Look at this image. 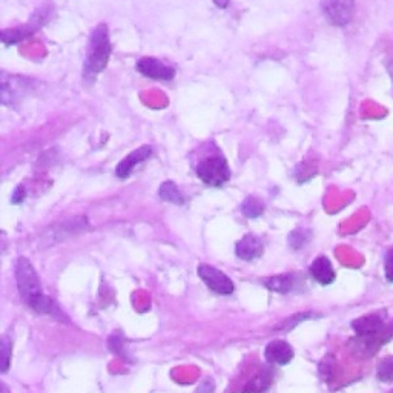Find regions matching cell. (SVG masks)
<instances>
[{
	"label": "cell",
	"mask_w": 393,
	"mask_h": 393,
	"mask_svg": "<svg viewBox=\"0 0 393 393\" xmlns=\"http://www.w3.org/2000/svg\"><path fill=\"white\" fill-rule=\"evenodd\" d=\"M388 69H389V73H390V77H392V82H393V62H389V65H388Z\"/></svg>",
	"instance_id": "obj_27"
},
{
	"label": "cell",
	"mask_w": 393,
	"mask_h": 393,
	"mask_svg": "<svg viewBox=\"0 0 393 393\" xmlns=\"http://www.w3.org/2000/svg\"><path fill=\"white\" fill-rule=\"evenodd\" d=\"M16 280L21 298L23 300L25 305L29 306L34 312L45 315H54L57 312V307L53 300L48 298V296L43 294L40 278H38L33 264L25 259V257H21V259L17 260Z\"/></svg>",
	"instance_id": "obj_1"
},
{
	"label": "cell",
	"mask_w": 393,
	"mask_h": 393,
	"mask_svg": "<svg viewBox=\"0 0 393 393\" xmlns=\"http://www.w3.org/2000/svg\"><path fill=\"white\" fill-rule=\"evenodd\" d=\"M355 0H324L323 10L335 27H346L353 14Z\"/></svg>",
	"instance_id": "obj_7"
},
{
	"label": "cell",
	"mask_w": 393,
	"mask_h": 393,
	"mask_svg": "<svg viewBox=\"0 0 393 393\" xmlns=\"http://www.w3.org/2000/svg\"><path fill=\"white\" fill-rule=\"evenodd\" d=\"M36 82L22 75L2 74V86H0V97L3 105L14 106L16 103L23 100L27 95L34 91Z\"/></svg>",
	"instance_id": "obj_4"
},
{
	"label": "cell",
	"mask_w": 393,
	"mask_h": 393,
	"mask_svg": "<svg viewBox=\"0 0 393 393\" xmlns=\"http://www.w3.org/2000/svg\"><path fill=\"white\" fill-rule=\"evenodd\" d=\"M392 393H393V390H392Z\"/></svg>",
	"instance_id": "obj_29"
},
{
	"label": "cell",
	"mask_w": 393,
	"mask_h": 393,
	"mask_svg": "<svg viewBox=\"0 0 393 393\" xmlns=\"http://www.w3.org/2000/svg\"><path fill=\"white\" fill-rule=\"evenodd\" d=\"M198 275L204 281V285L218 295H230L235 291L234 283H232L229 276L223 274L220 269L209 266V264H202L198 267Z\"/></svg>",
	"instance_id": "obj_5"
},
{
	"label": "cell",
	"mask_w": 393,
	"mask_h": 393,
	"mask_svg": "<svg viewBox=\"0 0 393 393\" xmlns=\"http://www.w3.org/2000/svg\"><path fill=\"white\" fill-rule=\"evenodd\" d=\"M137 71L145 77L154 80H172L176 77V69L166 65L162 60L154 59V57H143L137 62Z\"/></svg>",
	"instance_id": "obj_8"
},
{
	"label": "cell",
	"mask_w": 393,
	"mask_h": 393,
	"mask_svg": "<svg viewBox=\"0 0 393 393\" xmlns=\"http://www.w3.org/2000/svg\"><path fill=\"white\" fill-rule=\"evenodd\" d=\"M45 22V17H43V12L38 11L36 12V16L31 19L29 23L25 25V27H19L14 29H3L2 31V42L5 45H14L25 40V38H28L33 36L36 31L42 27V23Z\"/></svg>",
	"instance_id": "obj_9"
},
{
	"label": "cell",
	"mask_w": 393,
	"mask_h": 393,
	"mask_svg": "<svg viewBox=\"0 0 393 393\" xmlns=\"http://www.w3.org/2000/svg\"><path fill=\"white\" fill-rule=\"evenodd\" d=\"M85 229H88V218L77 217L73 218V220L63 222L62 224H56L48 232H45L43 240L47 246H51V244L59 243L60 240H65V238L79 234V232Z\"/></svg>",
	"instance_id": "obj_6"
},
{
	"label": "cell",
	"mask_w": 393,
	"mask_h": 393,
	"mask_svg": "<svg viewBox=\"0 0 393 393\" xmlns=\"http://www.w3.org/2000/svg\"><path fill=\"white\" fill-rule=\"evenodd\" d=\"M2 390H3V393H8V390H6V385H5V384H2Z\"/></svg>",
	"instance_id": "obj_28"
},
{
	"label": "cell",
	"mask_w": 393,
	"mask_h": 393,
	"mask_svg": "<svg viewBox=\"0 0 393 393\" xmlns=\"http://www.w3.org/2000/svg\"><path fill=\"white\" fill-rule=\"evenodd\" d=\"M25 197H27V192H25V188L23 186H17L16 191H14V194H12V198H11V202L14 203V204H19V203H22Z\"/></svg>",
	"instance_id": "obj_24"
},
{
	"label": "cell",
	"mask_w": 393,
	"mask_h": 393,
	"mask_svg": "<svg viewBox=\"0 0 393 393\" xmlns=\"http://www.w3.org/2000/svg\"><path fill=\"white\" fill-rule=\"evenodd\" d=\"M241 212L248 218H259L264 212V203L257 197H248L241 204Z\"/></svg>",
	"instance_id": "obj_18"
},
{
	"label": "cell",
	"mask_w": 393,
	"mask_h": 393,
	"mask_svg": "<svg viewBox=\"0 0 393 393\" xmlns=\"http://www.w3.org/2000/svg\"><path fill=\"white\" fill-rule=\"evenodd\" d=\"M311 275L320 285H331V283L335 281V276H337L331 260L324 255H320L313 260L311 264Z\"/></svg>",
	"instance_id": "obj_14"
},
{
	"label": "cell",
	"mask_w": 393,
	"mask_h": 393,
	"mask_svg": "<svg viewBox=\"0 0 393 393\" xmlns=\"http://www.w3.org/2000/svg\"><path fill=\"white\" fill-rule=\"evenodd\" d=\"M270 384H272V377H270L267 370H263L259 377H255L252 381L246 385L244 393H263L270 388Z\"/></svg>",
	"instance_id": "obj_17"
},
{
	"label": "cell",
	"mask_w": 393,
	"mask_h": 393,
	"mask_svg": "<svg viewBox=\"0 0 393 393\" xmlns=\"http://www.w3.org/2000/svg\"><path fill=\"white\" fill-rule=\"evenodd\" d=\"M263 249H264V246H263V241L260 240V238L257 235L248 234L237 243L235 254H237L238 259L246 260V261H252V260L259 259V257L263 255Z\"/></svg>",
	"instance_id": "obj_11"
},
{
	"label": "cell",
	"mask_w": 393,
	"mask_h": 393,
	"mask_svg": "<svg viewBox=\"0 0 393 393\" xmlns=\"http://www.w3.org/2000/svg\"><path fill=\"white\" fill-rule=\"evenodd\" d=\"M109 350H112L114 353H117L121 358H126V352H125V343H123V337L120 333H114L112 337H109Z\"/></svg>",
	"instance_id": "obj_21"
},
{
	"label": "cell",
	"mask_w": 393,
	"mask_h": 393,
	"mask_svg": "<svg viewBox=\"0 0 393 393\" xmlns=\"http://www.w3.org/2000/svg\"><path fill=\"white\" fill-rule=\"evenodd\" d=\"M111 40H109L108 27L105 23L99 25L91 34V40H89L88 54L85 59V65H83V82L86 85L94 83L95 77H97L103 69L106 68L109 56H111Z\"/></svg>",
	"instance_id": "obj_2"
},
{
	"label": "cell",
	"mask_w": 393,
	"mask_h": 393,
	"mask_svg": "<svg viewBox=\"0 0 393 393\" xmlns=\"http://www.w3.org/2000/svg\"><path fill=\"white\" fill-rule=\"evenodd\" d=\"M203 384L206 385V393H212V392H214V384L211 383V379H206V381H204ZM198 393H203V388L198 389Z\"/></svg>",
	"instance_id": "obj_25"
},
{
	"label": "cell",
	"mask_w": 393,
	"mask_h": 393,
	"mask_svg": "<svg viewBox=\"0 0 393 393\" xmlns=\"http://www.w3.org/2000/svg\"><path fill=\"white\" fill-rule=\"evenodd\" d=\"M158 197L172 204H184V195L174 182H165L158 189Z\"/></svg>",
	"instance_id": "obj_16"
},
{
	"label": "cell",
	"mask_w": 393,
	"mask_h": 393,
	"mask_svg": "<svg viewBox=\"0 0 393 393\" xmlns=\"http://www.w3.org/2000/svg\"><path fill=\"white\" fill-rule=\"evenodd\" d=\"M264 286L270 291L278 292V294H289L295 286V278L291 274H285V275H276L272 276V278H267L264 281Z\"/></svg>",
	"instance_id": "obj_15"
},
{
	"label": "cell",
	"mask_w": 393,
	"mask_h": 393,
	"mask_svg": "<svg viewBox=\"0 0 393 393\" xmlns=\"http://www.w3.org/2000/svg\"><path fill=\"white\" fill-rule=\"evenodd\" d=\"M309 232L307 230H294L289 235V244H291L292 249H301L305 244L309 241Z\"/></svg>",
	"instance_id": "obj_20"
},
{
	"label": "cell",
	"mask_w": 393,
	"mask_h": 393,
	"mask_svg": "<svg viewBox=\"0 0 393 393\" xmlns=\"http://www.w3.org/2000/svg\"><path fill=\"white\" fill-rule=\"evenodd\" d=\"M215 3L218 6H222V8H226L228 3H229V0H215Z\"/></svg>",
	"instance_id": "obj_26"
},
{
	"label": "cell",
	"mask_w": 393,
	"mask_h": 393,
	"mask_svg": "<svg viewBox=\"0 0 393 393\" xmlns=\"http://www.w3.org/2000/svg\"><path fill=\"white\" fill-rule=\"evenodd\" d=\"M152 156V147L151 146H140L137 151L131 152L130 156H126L121 162L115 167V176L119 178H126L131 176L135 166L146 162L147 158Z\"/></svg>",
	"instance_id": "obj_10"
},
{
	"label": "cell",
	"mask_w": 393,
	"mask_h": 393,
	"mask_svg": "<svg viewBox=\"0 0 393 393\" xmlns=\"http://www.w3.org/2000/svg\"><path fill=\"white\" fill-rule=\"evenodd\" d=\"M10 358H11V341L8 337L2 338V372L5 373L10 367Z\"/></svg>",
	"instance_id": "obj_22"
},
{
	"label": "cell",
	"mask_w": 393,
	"mask_h": 393,
	"mask_svg": "<svg viewBox=\"0 0 393 393\" xmlns=\"http://www.w3.org/2000/svg\"><path fill=\"white\" fill-rule=\"evenodd\" d=\"M197 176L204 184L212 186V188H220L224 183L229 182L230 169L228 166L226 158L222 156H214L202 160L197 165Z\"/></svg>",
	"instance_id": "obj_3"
},
{
	"label": "cell",
	"mask_w": 393,
	"mask_h": 393,
	"mask_svg": "<svg viewBox=\"0 0 393 393\" xmlns=\"http://www.w3.org/2000/svg\"><path fill=\"white\" fill-rule=\"evenodd\" d=\"M266 359L270 364H278V366H285L287 363H291L294 358V349L289 346L286 341L283 340H276L269 343L266 347Z\"/></svg>",
	"instance_id": "obj_12"
},
{
	"label": "cell",
	"mask_w": 393,
	"mask_h": 393,
	"mask_svg": "<svg viewBox=\"0 0 393 393\" xmlns=\"http://www.w3.org/2000/svg\"><path fill=\"white\" fill-rule=\"evenodd\" d=\"M384 270H385V278L389 283H393V250L388 252L384 261Z\"/></svg>",
	"instance_id": "obj_23"
},
{
	"label": "cell",
	"mask_w": 393,
	"mask_h": 393,
	"mask_svg": "<svg viewBox=\"0 0 393 393\" xmlns=\"http://www.w3.org/2000/svg\"><path fill=\"white\" fill-rule=\"evenodd\" d=\"M385 327L384 320L379 315H366L352 321V329L361 337H372V335H379Z\"/></svg>",
	"instance_id": "obj_13"
},
{
	"label": "cell",
	"mask_w": 393,
	"mask_h": 393,
	"mask_svg": "<svg viewBox=\"0 0 393 393\" xmlns=\"http://www.w3.org/2000/svg\"><path fill=\"white\" fill-rule=\"evenodd\" d=\"M377 375H378V379L381 383H392L393 381V357H388V358L379 361Z\"/></svg>",
	"instance_id": "obj_19"
}]
</instances>
